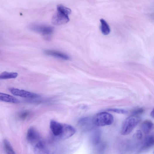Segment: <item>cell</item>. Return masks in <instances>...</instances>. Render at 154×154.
<instances>
[{
	"instance_id": "16",
	"label": "cell",
	"mask_w": 154,
	"mask_h": 154,
	"mask_svg": "<svg viewBox=\"0 0 154 154\" xmlns=\"http://www.w3.org/2000/svg\"><path fill=\"white\" fill-rule=\"evenodd\" d=\"M4 145L6 152L8 154H14L15 152L9 142L6 139L4 141Z\"/></svg>"
},
{
	"instance_id": "11",
	"label": "cell",
	"mask_w": 154,
	"mask_h": 154,
	"mask_svg": "<svg viewBox=\"0 0 154 154\" xmlns=\"http://www.w3.org/2000/svg\"><path fill=\"white\" fill-rule=\"evenodd\" d=\"M154 140L153 135L148 136L145 138L143 144L141 147V150H146L150 149L153 146Z\"/></svg>"
},
{
	"instance_id": "15",
	"label": "cell",
	"mask_w": 154,
	"mask_h": 154,
	"mask_svg": "<svg viewBox=\"0 0 154 154\" xmlns=\"http://www.w3.org/2000/svg\"><path fill=\"white\" fill-rule=\"evenodd\" d=\"M101 23V29L103 34L105 35H107L110 32L111 30L107 22L103 19L100 20Z\"/></svg>"
},
{
	"instance_id": "6",
	"label": "cell",
	"mask_w": 154,
	"mask_h": 154,
	"mask_svg": "<svg viewBox=\"0 0 154 154\" xmlns=\"http://www.w3.org/2000/svg\"><path fill=\"white\" fill-rule=\"evenodd\" d=\"M75 132V129L71 126L63 124L62 132L58 138L62 139H67L73 136Z\"/></svg>"
},
{
	"instance_id": "14",
	"label": "cell",
	"mask_w": 154,
	"mask_h": 154,
	"mask_svg": "<svg viewBox=\"0 0 154 154\" xmlns=\"http://www.w3.org/2000/svg\"><path fill=\"white\" fill-rule=\"evenodd\" d=\"M18 73L16 72H9L4 71L0 74V79L6 80L15 79L18 76Z\"/></svg>"
},
{
	"instance_id": "20",
	"label": "cell",
	"mask_w": 154,
	"mask_h": 154,
	"mask_svg": "<svg viewBox=\"0 0 154 154\" xmlns=\"http://www.w3.org/2000/svg\"><path fill=\"white\" fill-rule=\"evenodd\" d=\"M28 115V113L26 112H22L19 115V117L21 119H24Z\"/></svg>"
},
{
	"instance_id": "3",
	"label": "cell",
	"mask_w": 154,
	"mask_h": 154,
	"mask_svg": "<svg viewBox=\"0 0 154 154\" xmlns=\"http://www.w3.org/2000/svg\"><path fill=\"white\" fill-rule=\"evenodd\" d=\"M114 119V117L111 114L103 112L95 114L93 117L92 122L97 126H104L111 125Z\"/></svg>"
},
{
	"instance_id": "17",
	"label": "cell",
	"mask_w": 154,
	"mask_h": 154,
	"mask_svg": "<svg viewBox=\"0 0 154 154\" xmlns=\"http://www.w3.org/2000/svg\"><path fill=\"white\" fill-rule=\"evenodd\" d=\"M108 111L120 114H125L127 112L125 110L120 109H109Z\"/></svg>"
},
{
	"instance_id": "4",
	"label": "cell",
	"mask_w": 154,
	"mask_h": 154,
	"mask_svg": "<svg viewBox=\"0 0 154 154\" xmlns=\"http://www.w3.org/2000/svg\"><path fill=\"white\" fill-rule=\"evenodd\" d=\"M30 28L31 30L47 37L50 36L54 31L53 27L43 25H32L30 26Z\"/></svg>"
},
{
	"instance_id": "7",
	"label": "cell",
	"mask_w": 154,
	"mask_h": 154,
	"mask_svg": "<svg viewBox=\"0 0 154 154\" xmlns=\"http://www.w3.org/2000/svg\"><path fill=\"white\" fill-rule=\"evenodd\" d=\"M51 130L53 135L59 137L61 134L63 129V124L54 120H52L50 124Z\"/></svg>"
},
{
	"instance_id": "19",
	"label": "cell",
	"mask_w": 154,
	"mask_h": 154,
	"mask_svg": "<svg viewBox=\"0 0 154 154\" xmlns=\"http://www.w3.org/2000/svg\"><path fill=\"white\" fill-rule=\"evenodd\" d=\"M142 134L141 131H137L135 134V136L138 140H141L142 138Z\"/></svg>"
},
{
	"instance_id": "13",
	"label": "cell",
	"mask_w": 154,
	"mask_h": 154,
	"mask_svg": "<svg viewBox=\"0 0 154 154\" xmlns=\"http://www.w3.org/2000/svg\"><path fill=\"white\" fill-rule=\"evenodd\" d=\"M141 128L145 134H148L153 129V124L150 120H146L142 124Z\"/></svg>"
},
{
	"instance_id": "5",
	"label": "cell",
	"mask_w": 154,
	"mask_h": 154,
	"mask_svg": "<svg viewBox=\"0 0 154 154\" xmlns=\"http://www.w3.org/2000/svg\"><path fill=\"white\" fill-rule=\"evenodd\" d=\"M9 90L11 93L13 95L22 97L34 99L39 97V95L37 94L15 88H10Z\"/></svg>"
},
{
	"instance_id": "12",
	"label": "cell",
	"mask_w": 154,
	"mask_h": 154,
	"mask_svg": "<svg viewBox=\"0 0 154 154\" xmlns=\"http://www.w3.org/2000/svg\"><path fill=\"white\" fill-rule=\"evenodd\" d=\"M34 152L37 154L48 153L49 151L45 145L41 141H39L37 143L34 149Z\"/></svg>"
},
{
	"instance_id": "10",
	"label": "cell",
	"mask_w": 154,
	"mask_h": 154,
	"mask_svg": "<svg viewBox=\"0 0 154 154\" xmlns=\"http://www.w3.org/2000/svg\"><path fill=\"white\" fill-rule=\"evenodd\" d=\"M0 101L14 104H18L19 101L16 98L7 94L0 93Z\"/></svg>"
},
{
	"instance_id": "8",
	"label": "cell",
	"mask_w": 154,
	"mask_h": 154,
	"mask_svg": "<svg viewBox=\"0 0 154 154\" xmlns=\"http://www.w3.org/2000/svg\"><path fill=\"white\" fill-rule=\"evenodd\" d=\"M27 138L28 141L31 143L33 144L37 142L40 136L37 131L34 128H30L28 131Z\"/></svg>"
},
{
	"instance_id": "21",
	"label": "cell",
	"mask_w": 154,
	"mask_h": 154,
	"mask_svg": "<svg viewBox=\"0 0 154 154\" xmlns=\"http://www.w3.org/2000/svg\"><path fill=\"white\" fill-rule=\"evenodd\" d=\"M151 116L153 118H154V110H153V111L151 112L150 113Z\"/></svg>"
},
{
	"instance_id": "1",
	"label": "cell",
	"mask_w": 154,
	"mask_h": 154,
	"mask_svg": "<svg viewBox=\"0 0 154 154\" xmlns=\"http://www.w3.org/2000/svg\"><path fill=\"white\" fill-rule=\"evenodd\" d=\"M71 10L62 5L57 6V11L52 16L51 22L55 26H60L66 24L69 21V15Z\"/></svg>"
},
{
	"instance_id": "18",
	"label": "cell",
	"mask_w": 154,
	"mask_h": 154,
	"mask_svg": "<svg viewBox=\"0 0 154 154\" xmlns=\"http://www.w3.org/2000/svg\"><path fill=\"white\" fill-rule=\"evenodd\" d=\"M144 112V109L142 108H138L134 110L132 112L133 115H137L141 114Z\"/></svg>"
},
{
	"instance_id": "2",
	"label": "cell",
	"mask_w": 154,
	"mask_h": 154,
	"mask_svg": "<svg viewBox=\"0 0 154 154\" xmlns=\"http://www.w3.org/2000/svg\"><path fill=\"white\" fill-rule=\"evenodd\" d=\"M140 118L137 115H133L126 118L123 124L121 134L123 135L129 134L138 124Z\"/></svg>"
},
{
	"instance_id": "9",
	"label": "cell",
	"mask_w": 154,
	"mask_h": 154,
	"mask_svg": "<svg viewBox=\"0 0 154 154\" xmlns=\"http://www.w3.org/2000/svg\"><path fill=\"white\" fill-rule=\"evenodd\" d=\"M45 53L48 55L65 60H69L70 59L69 57L67 54L55 50H46L45 51Z\"/></svg>"
}]
</instances>
